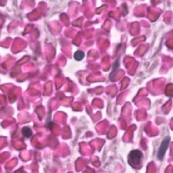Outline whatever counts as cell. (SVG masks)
<instances>
[{
    "label": "cell",
    "instance_id": "1",
    "mask_svg": "<svg viewBox=\"0 0 173 173\" xmlns=\"http://www.w3.org/2000/svg\"><path fill=\"white\" fill-rule=\"evenodd\" d=\"M143 155V153L138 150H132L128 158V162L129 165L133 168H140L141 166Z\"/></svg>",
    "mask_w": 173,
    "mask_h": 173
},
{
    "label": "cell",
    "instance_id": "2",
    "mask_svg": "<svg viewBox=\"0 0 173 173\" xmlns=\"http://www.w3.org/2000/svg\"><path fill=\"white\" fill-rule=\"evenodd\" d=\"M170 143V137H166L163 140L162 143L160 145V147L158 150V158L160 160H162L164 158V156L165 155L167 149L168 147V144Z\"/></svg>",
    "mask_w": 173,
    "mask_h": 173
},
{
    "label": "cell",
    "instance_id": "3",
    "mask_svg": "<svg viewBox=\"0 0 173 173\" xmlns=\"http://www.w3.org/2000/svg\"><path fill=\"white\" fill-rule=\"evenodd\" d=\"M22 133L24 137L27 138H30L32 135V132L31 129L30 128H28V127H24L22 129Z\"/></svg>",
    "mask_w": 173,
    "mask_h": 173
},
{
    "label": "cell",
    "instance_id": "4",
    "mask_svg": "<svg viewBox=\"0 0 173 173\" xmlns=\"http://www.w3.org/2000/svg\"><path fill=\"white\" fill-rule=\"evenodd\" d=\"M74 57L77 61H81L85 57V53L82 51H77L74 55Z\"/></svg>",
    "mask_w": 173,
    "mask_h": 173
}]
</instances>
